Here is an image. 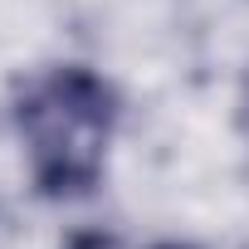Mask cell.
<instances>
[{"mask_svg": "<svg viewBox=\"0 0 249 249\" xmlns=\"http://www.w3.org/2000/svg\"><path fill=\"white\" fill-rule=\"evenodd\" d=\"M244 122H249V107H244Z\"/></svg>", "mask_w": 249, "mask_h": 249, "instance_id": "277c9868", "label": "cell"}, {"mask_svg": "<svg viewBox=\"0 0 249 249\" xmlns=\"http://www.w3.org/2000/svg\"><path fill=\"white\" fill-rule=\"evenodd\" d=\"M161 249H196V244H161Z\"/></svg>", "mask_w": 249, "mask_h": 249, "instance_id": "3957f363", "label": "cell"}, {"mask_svg": "<svg viewBox=\"0 0 249 249\" xmlns=\"http://www.w3.org/2000/svg\"><path fill=\"white\" fill-rule=\"evenodd\" d=\"M73 249H122V244L107 234H83V239H73Z\"/></svg>", "mask_w": 249, "mask_h": 249, "instance_id": "7a4b0ae2", "label": "cell"}, {"mask_svg": "<svg viewBox=\"0 0 249 249\" xmlns=\"http://www.w3.org/2000/svg\"><path fill=\"white\" fill-rule=\"evenodd\" d=\"M112 122H117V98L93 69L83 64L49 69L20 93L15 107L30 176L49 196H88L107 161Z\"/></svg>", "mask_w": 249, "mask_h": 249, "instance_id": "6da1fadb", "label": "cell"}]
</instances>
